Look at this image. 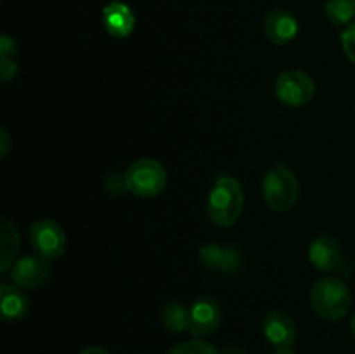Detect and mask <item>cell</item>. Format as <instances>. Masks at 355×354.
<instances>
[{"label":"cell","instance_id":"6da1fadb","mask_svg":"<svg viewBox=\"0 0 355 354\" xmlns=\"http://www.w3.org/2000/svg\"><path fill=\"white\" fill-rule=\"evenodd\" d=\"M243 205H245V193L241 183L229 176L218 177L208 194L207 212L211 222L220 228H231L241 217Z\"/></svg>","mask_w":355,"mask_h":354},{"label":"cell","instance_id":"7a4b0ae2","mask_svg":"<svg viewBox=\"0 0 355 354\" xmlns=\"http://www.w3.org/2000/svg\"><path fill=\"white\" fill-rule=\"evenodd\" d=\"M311 302L321 318L338 321L349 312L352 297L345 281L336 276H324L312 285Z\"/></svg>","mask_w":355,"mask_h":354},{"label":"cell","instance_id":"3957f363","mask_svg":"<svg viewBox=\"0 0 355 354\" xmlns=\"http://www.w3.org/2000/svg\"><path fill=\"white\" fill-rule=\"evenodd\" d=\"M298 180L284 163H276L267 170L262 180V196L274 212H288L297 205Z\"/></svg>","mask_w":355,"mask_h":354},{"label":"cell","instance_id":"277c9868","mask_svg":"<svg viewBox=\"0 0 355 354\" xmlns=\"http://www.w3.org/2000/svg\"><path fill=\"white\" fill-rule=\"evenodd\" d=\"M125 186L139 198L158 196L166 186V170L158 160H135L125 174Z\"/></svg>","mask_w":355,"mask_h":354},{"label":"cell","instance_id":"5b68a950","mask_svg":"<svg viewBox=\"0 0 355 354\" xmlns=\"http://www.w3.org/2000/svg\"><path fill=\"white\" fill-rule=\"evenodd\" d=\"M274 94L283 104L300 108L307 104L315 94V82L300 69L281 73L274 82Z\"/></svg>","mask_w":355,"mask_h":354},{"label":"cell","instance_id":"8992f818","mask_svg":"<svg viewBox=\"0 0 355 354\" xmlns=\"http://www.w3.org/2000/svg\"><path fill=\"white\" fill-rule=\"evenodd\" d=\"M30 243L37 255L55 260L64 253L66 236L61 226L51 219H40L30 228Z\"/></svg>","mask_w":355,"mask_h":354},{"label":"cell","instance_id":"52a82bcc","mask_svg":"<svg viewBox=\"0 0 355 354\" xmlns=\"http://www.w3.org/2000/svg\"><path fill=\"white\" fill-rule=\"evenodd\" d=\"M10 280L21 288H38L51 276V262L42 255H24L9 269Z\"/></svg>","mask_w":355,"mask_h":354},{"label":"cell","instance_id":"ba28073f","mask_svg":"<svg viewBox=\"0 0 355 354\" xmlns=\"http://www.w3.org/2000/svg\"><path fill=\"white\" fill-rule=\"evenodd\" d=\"M220 304L210 295L198 297L189 307V332L194 337H205L214 333L220 326Z\"/></svg>","mask_w":355,"mask_h":354},{"label":"cell","instance_id":"9c48e42d","mask_svg":"<svg viewBox=\"0 0 355 354\" xmlns=\"http://www.w3.org/2000/svg\"><path fill=\"white\" fill-rule=\"evenodd\" d=\"M200 260L208 269L220 271L225 274L238 273L243 264V257L238 248L218 245V243H207L201 246Z\"/></svg>","mask_w":355,"mask_h":354},{"label":"cell","instance_id":"30bf717a","mask_svg":"<svg viewBox=\"0 0 355 354\" xmlns=\"http://www.w3.org/2000/svg\"><path fill=\"white\" fill-rule=\"evenodd\" d=\"M309 259L315 269L322 273H335L342 267L343 253L340 243L328 235H321L309 246Z\"/></svg>","mask_w":355,"mask_h":354},{"label":"cell","instance_id":"8fae6325","mask_svg":"<svg viewBox=\"0 0 355 354\" xmlns=\"http://www.w3.org/2000/svg\"><path fill=\"white\" fill-rule=\"evenodd\" d=\"M262 330L266 339L276 349H279V347H291L295 339H297V326H295L293 318L283 311H270L263 318Z\"/></svg>","mask_w":355,"mask_h":354},{"label":"cell","instance_id":"7c38bea8","mask_svg":"<svg viewBox=\"0 0 355 354\" xmlns=\"http://www.w3.org/2000/svg\"><path fill=\"white\" fill-rule=\"evenodd\" d=\"M104 30L114 38L130 37L135 28V14L125 2H110L103 9Z\"/></svg>","mask_w":355,"mask_h":354},{"label":"cell","instance_id":"4fadbf2b","mask_svg":"<svg viewBox=\"0 0 355 354\" xmlns=\"http://www.w3.org/2000/svg\"><path fill=\"white\" fill-rule=\"evenodd\" d=\"M263 31L272 44L284 45L295 40L298 33V21L291 12L283 9L270 10L263 19Z\"/></svg>","mask_w":355,"mask_h":354},{"label":"cell","instance_id":"5bb4252c","mask_svg":"<svg viewBox=\"0 0 355 354\" xmlns=\"http://www.w3.org/2000/svg\"><path fill=\"white\" fill-rule=\"evenodd\" d=\"M0 311L3 321H19L30 311V301L23 290L10 285L0 287Z\"/></svg>","mask_w":355,"mask_h":354},{"label":"cell","instance_id":"9a60e30c","mask_svg":"<svg viewBox=\"0 0 355 354\" xmlns=\"http://www.w3.org/2000/svg\"><path fill=\"white\" fill-rule=\"evenodd\" d=\"M19 231L14 222L7 217L0 221V271L6 273L16 262V255L19 252Z\"/></svg>","mask_w":355,"mask_h":354},{"label":"cell","instance_id":"2e32d148","mask_svg":"<svg viewBox=\"0 0 355 354\" xmlns=\"http://www.w3.org/2000/svg\"><path fill=\"white\" fill-rule=\"evenodd\" d=\"M162 321L163 326L172 333L189 330V309L179 302H168L162 311Z\"/></svg>","mask_w":355,"mask_h":354},{"label":"cell","instance_id":"e0dca14e","mask_svg":"<svg viewBox=\"0 0 355 354\" xmlns=\"http://www.w3.org/2000/svg\"><path fill=\"white\" fill-rule=\"evenodd\" d=\"M326 16L336 26L349 24L355 16V0H326Z\"/></svg>","mask_w":355,"mask_h":354},{"label":"cell","instance_id":"ac0fdd59","mask_svg":"<svg viewBox=\"0 0 355 354\" xmlns=\"http://www.w3.org/2000/svg\"><path fill=\"white\" fill-rule=\"evenodd\" d=\"M166 354H218L211 344L205 342V340H187V342L177 344Z\"/></svg>","mask_w":355,"mask_h":354},{"label":"cell","instance_id":"d6986e66","mask_svg":"<svg viewBox=\"0 0 355 354\" xmlns=\"http://www.w3.org/2000/svg\"><path fill=\"white\" fill-rule=\"evenodd\" d=\"M342 47L350 62L355 65V23L349 24L347 30L342 33Z\"/></svg>","mask_w":355,"mask_h":354},{"label":"cell","instance_id":"ffe728a7","mask_svg":"<svg viewBox=\"0 0 355 354\" xmlns=\"http://www.w3.org/2000/svg\"><path fill=\"white\" fill-rule=\"evenodd\" d=\"M16 54L17 45L14 38H10L9 35H2V40H0V59H14Z\"/></svg>","mask_w":355,"mask_h":354},{"label":"cell","instance_id":"44dd1931","mask_svg":"<svg viewBox=\"0 0 355 354\" xmlns=\"http://www.w3.org/2000/svg\"><path fill=\"white\" fill-rule=\"evenodd\" d=\"M17 73V65L14 59H0V76L3 82H9Z\"/></svg>","mask_w":355,"mask_h":354},{"label":"cell","instance_id":"7402d4cb","mask_svg":"<svg viewBox=\"0 0 355 354\" xmlns=\"http://www.w3.org/2000/svg\"><path fill=\"white\" fill-rule=\"evenodd\" d=\"M9 151H10V135L6 128H0V156L6 158Z\"/></svg>","mask_w":355,"mask_h":354},{"label":"cell","instance_id":"603a6c76","mask_svg":"<svg viewBox=\"0 0 355 354\" xmlns=\"http://www.w3.org/2000/svg\"><path fill=\"white\" fill-rule=\"evenodd\" d=\"M80 354H111V353L101 346H90V347H85Z\"/></svg>","mask_w":355,"mask_h":354},{"label":"cell","instance_id":"cb8c5ba5","mask_svg":"<svg viewBox=\"0 0 355 354\" xmlns=\"http://www.w3.org/2000/svg\"><path fill=\"white\" fill-rule=\"evenodd\" d=\"M270 354H297V353H295L291 347H279V349H276L274 353H270Z\"/></svg>","mask_w":355,"mask_h":354},{"label":"cell","instance_id":"d4e9b609","mask_svg":"<svg viewBox=\"0 0 355 354\" xmlns=\"http://www.w3.org/2000/svg\"><path fill=\"white\" fill-rule=\"evenodd\" d=\"M350 330H352V335L355 339V314L352 316V321H350Z\"/></svg>","mask_w":355,"mask_h":354},{"label":"cell","instance_id":"484cf974","mask_svg":"<svg viewBox=\"0 0 355 354\" xmlns=\"http://www.w3.org/2000/svg\"><path fill=\"white\" fill-rule=\"evenodd\" d=\"M225 354H243V353H239V351H234V349H231V351H227V353Z\"/></svg>","mask_w":355,"mask_h":354}]
</instances>
